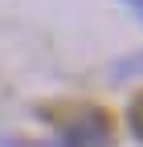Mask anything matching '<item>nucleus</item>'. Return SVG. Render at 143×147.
I'll list each match as a JSON object with an SVG mask.
<instances>
[{"label":"nucleus","mask_w":143,"mask_h":147,"mask_svg":"<svg viewBox=\"0 0 143 147\" xmlns=\"http://www.w3.org/2000/svg\"><path fill=\"white\" fill-rule=\"evenodd\" d=\"M127 123H131V135L143 143V94L131 102V115H127Z\"/></svg>","instance_id":"2"},{"label":"nucleus","mask_w":143,"mask_h":147,"mask_svg":"<svg viewBox=\"0 0 143 147\" xmlns=\"http://www.w3.org/2000/svg\"><path fill=\"white\" fill-rule=\"evenodd\" d=\"M111 139H115L111 119H106V110H98V106H86V110H78V115L65 123V143L69 147H111Z\"/></svg>","instance_id":"1"},{"label":"nucleus","mask_w":143,"mask_h":147,"mask_svg":"<svg viewBox=\"0 0 143 147\" xmlns=\"http://www.w3.org/2000/svg\"><path fill=\"white\" fill-rule=\"evenodd\" d=\"M115 74H119V78H131V74H143V53H135V57H127V61H119V65H115Z\"/></svg>","instance_id":"3"},{"label":"nucleus","mask_w":143,"mask_h":147,"mask_svg":"<svg viewBox=\"0 0 143 147\" xmlns=\"http://www.w3.org/2000/svg\"><path fill=\"white\" fill-rule=\"evenodd\" d=\"M37 147H69L65 139H53V143H37Z\"/></svg>","instance_id":"5"},{"label":"nucleus","mask_w":143,"mask_h":147,"mask_svg":"<svg viewBox=\"0 0 143 147\" xmlns=\"http://www.w3.org/2000/svg\"><path fill=\"white\" fill-rule=\"evenodd\" d=\"M135 8H139V16H143V0H135Z\"/></svg>","instance_id":"6"},{"label":"nucleus","mask_w":143,"mask_h":147,"mask_svg":"<svg viewBox=\"0 0 143 147\" xmlns=\"http://www.w3.org/2000/svg\"><path fill=\"white\" fill-rule=\"evenodd\" d=\"M0 147H25L21 139H12V135H0Z\"/></svg>","instance_id":"4"}]
</instances>
